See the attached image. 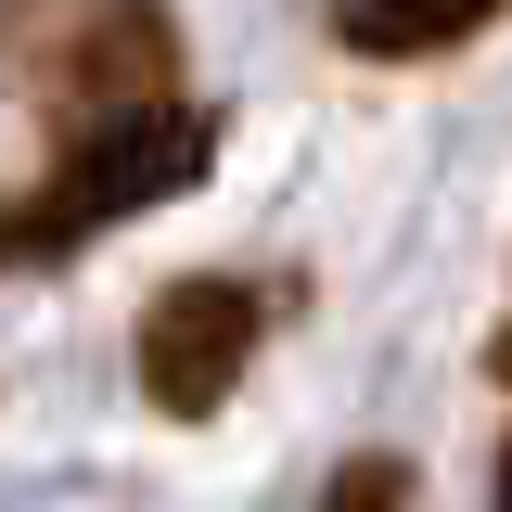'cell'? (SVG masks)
I'll list each match as a JSON object with an SVG mask.
<instances>
[{
	"instance_id": "3957f363",
	"label": "cell",
	"mask_w": 512,
	"mask_h": 512,
	"mask_svg": "<svg viewBox=\"0 0 512 512\" xmlns=\"http://www.w3.org/2000/svg\"><path fill=\"white\" fill-rule=\"evenodd\" d=\"M256 333H269V282H244V269H180V282L141 308V397H154L167 423L231 410Z\"/></svg>"
},
{
	"instance_id": "52a82bcc",
	"label": "cell",
	"mask_w": 512,
	"mask_h": 512,
	"mask_svg": "<svg viewBox=\"0 0 512 512\" xmlns=\"http://www.w3.org/2000/svg\"><path fill=\"white\" fill-rule=\"evenodd\" d=\"M487 500H500V512H512V448H500V487H487Z\"/></svg>"
},
{
	"instance_id": "6da1fadb",
	"label": "cell",
	"mask_w": 512,
	"mask_h": 512,
	"mask_svg": "<svg viewBox=\"0 0 512 512\" xmlns=\"http://www.w3.org/2000/svg\"><path fill=\"white\" fill-rule=\"evenodd\" d=\"M205 167H218V116L180 103V90H167V103H116V116H77L39 180L0 192V269H52V256L103 244L128 218L180 205Z\"/></svg>"
},
{
	"instance_id": "7a4b0ae2",
	"label": "cell",
	"mask_w": 512,
	"mask_h": 512,
	"mask_svg": "<svg viewBox=\"0 0 512 512\" xmlns=\"http://www.w3.org/2000/svg\"><path fill=\"white\" fill-rule=\"evenodd\" d=\"M0 90L116 116L180 90V13L167 0H0Z\"/></svg>"
},
{
	"instance_id": "8992f818",
	"label": "cell",
	"mask_w": 512,
	"mask_h": 512,
	"mask_svg": "<svg viewBox=\"0 0 512 512\" xmlns=\"http://www.w3.org/2000/svg\"><path fill=\"white\" fill-rule=\"evenodd\" d=\"M487 384H512V320H500V333H487Z\"/></svg>"
},
{
	"instance_id": "277c9868",
	"label": "cell",
	"mask_w": 512,
	"mask_h": 512,
	"mask_svg": "<svg viewBox=\"0 0 512 512\" xmlns=\"http://www.w3.org/2000/svg\"><path fill=\"white\" fill-rule=\"evenodd\" d=\"M512 0H333V39L372 64H436V52H474Z\"/></svg>"
},
{
	"instance_id": "5b68a950",
	"label": "cell",
	"mask_w": 512,
	"mask_h": 512,
	"mask_svg": "<svg viewBox=\"0 0 512 512\" xmlns=\"http://www.w3.org/2000/svg\"><path fill=\"white\" fill-rule=\"evenodd\" d=\"M320 512H410V461H397V448H372V461H346V474L320 487Z\"/></svg>"
}]
</instances>
